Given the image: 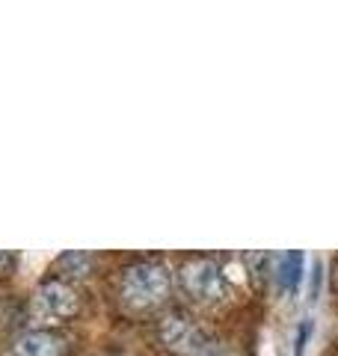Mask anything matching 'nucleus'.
<instances>
[{
	"mask_svg": "<svg viewBox=\"0 0 338 356\" xmlns=\"http://www.w3.org/2000/svg\"><path fill=\"white\" fill-rule=\"evenodd\" d=\"M178 280H182L184 291L193 300H199V303H217V300L225 294L220 267L214 261H208V259L187 261L182 270H178Z\"/></svg>",
	"mask_w": 338,
	"mask_h": 356,
	"instance_id": "f03ea898",
	"label": "nucleus"
},
{
	"mask_svg": "<svg viewBox=\"0 0 338 356\" xmlns=\"http://www.w3.org/2000/svg\"><path fill=\"white\" fill-rule=\"evenodd\" d=\"M122 297L134 309H152L169 297V273L157 261H140L122 276Z\"/></svg>",
	"mask_w": 338,
	"mask_h": 356,
	"instance_id": "f257e3e1",
	"label": "nucleus"
},
{
	"mask_svg": "<svg viewBox=\"0 0 338 356\" xmlns=\"http://www.w3.org/2000/svg\"><path fill=\"white\" fill-rule=\"evenodd\" d=\"M6 264H9V255H6L3 250H0V270H3V267H6Z\"/></svg>",
	"mask_w": 338,
	"mask_h": 356,
	"instance_id": "6e6552de",
	"label": "nucleus"
},
{
	"mask_svg": "<svg viewBox=\"0 0 338 356\" xmlns=\"http://www.w3.org/2000/svg\"><path fill=\"white\" fill-rule=\"evenodd\" d=\"M303 264H306V259H303L300 252L279 255V282H282V288H288V291H297V285L303 280Z\"/></svg>",
	"mask_w": 338,
	"mask_h": 356,
	"instance_id": "423d86ee",
	"label": "nucleus"
},
{
	"mask_svg": "<svg viewBox=\"0 0 338 356\" xmlns=\"http://www.w3.org/2000/svg\"><path fill=\"white\" fill-rule=\"evenodd\" d=\"M161 341L178 356H202L208 350V341L184 315H166L161 321Z\"/></svg>",
	"mask_w": 338,
	"mask_h": 356,
	"instance_id": "20e7f679",
	"label": "nucleus"
},
{
	"mask_svg": "<svg viewBox=\"0 0 338 356\" xmlns=\"http://www.w3.org/2000/svg\"><path fill=\"white\" fill-rule=\"evenodd\" d=\"M33 318L39 324H54V321H63L77 312V294L72 291L65 282H45L36 294H33Z\"/></svg>",
	"mask_w": 338,
	"mask_h": 356,
	"instance_id": "7ed1b4c3",
	"label": "nucleus"
},
{
	"mask_svg": "<svg viewBox=\"0 0 338 356\" xmlns=\"http://www.w3.org/2000/svg\"><path fill=\"white\" fill-rule=\"evenodd\" d=\"M60 353H63V341L51 336V332H27L9 350V356H60Z\"/></svg>",
	"mask_w": 338,
	"mask_h": 356,
	"instance_id": "39448f33",
	"label": "nucleus"
},
{
	"mask_svg": "<svg viewBox=\"0 0 338 356\" xmlns=\"http://www.w3.org/2000/svg\"><path fill=\"white\" fill-rule=\"evenodd\" d=\"M56 264H60V270L69 273V276H86L89 264H92V255L89 252H65L56 259Z\"/></svg>",
	"mask_w": 338,
	"mask_h": 356,
	"instance_id": "0eeeda50",
	"label": "nucleus"
}]
</instances>
